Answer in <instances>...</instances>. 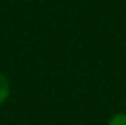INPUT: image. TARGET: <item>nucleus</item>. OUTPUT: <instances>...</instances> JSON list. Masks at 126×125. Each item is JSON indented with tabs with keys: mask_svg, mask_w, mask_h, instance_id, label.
Returning a JSON list of instances; mask_svg holds the SVG:
<instances>
[{
	"mask_svg": "<svg viewBox=\"0 0 126 125\" xmlns=\"http://www.w3.org/2000/svg\"><path fill=\"white\" fill-rule=\"evenodd\" d=\"M9 92H11L9 81H7V77L0 72V105H2V103H6V100L9 98Z\"/></svg>",
	"mask_w": 126,
	"mask_h": 125,
	"instance_id": "obj_1",
	"label": "nucleus"
},
{
	"mask_svg": "<svg viewBox=\"0 0 126 125\" xmlns=\"http://www.w3.org/2000/svg\"><path fill=\"white\" fill-rule=\"evenodd\" d=\"M108 125H126V112H121V114H115L113 118L108 122Z\"/></svg>",
	"mask_w": 126,
	"mask_h": 125,
	"instance_id": "obj_2",
	"label": "nucleus"
}]
</instances>
